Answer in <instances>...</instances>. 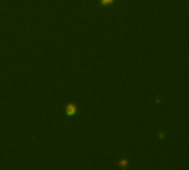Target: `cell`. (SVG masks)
Here are the masks:
<instances>
[{"instance_id": "1", "label": "cell", "mask_w": 189, "mask_h": 170, "mask_svg": "<svg viewBox=\"0 0 189 170\" xmlns=\"http://www.w3.org/2000/svg\"><path fill=\"white\" fill-rule=\"evenodd\" d=\"M76 112V107L73 104H70L66 106V114L68 115H74Z\"/></svg>"}, {"instance_id": "2", "label": "cell", "mask_w": 189, "mask_h": 170, "mask_svg": "<svg viewBox=\"0 0 189 170\" xmlns=\"http://www.w3.org/2000/svg\"><path fill=\"white\" fill-rule=\"evenodd\" d=\"M114 2V0H100V4L101 6H107Z\"/></svg>"}]
</instances>
